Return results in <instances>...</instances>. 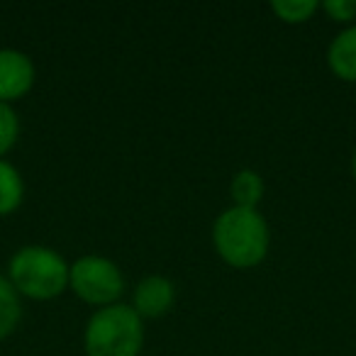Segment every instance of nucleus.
<instances>
[{
    "instance_id": "f257e3e1",
    "label": "nucleus",
    "mask_w": 356,
    "mask_h": 356,
    "mask_svg": "<svg viewBox=\"0 0 356 356\" xmlns=\"http://www.w3.org/2000/svg\"><path fill=\"white\" fill-rule=\"evenodd\" d=\"M213 244L218 257L234 268L261 264L271 247L268 222L259 210L227 208L213 225Z\"/></svg>"
},
{
    "instance_id": "f03ea898",
    "label": "nucleus",
    "mask_w": 356,
    "mask_h": 356,
    "mask_svg": "<svg viewBox=\"0 0 356 356\" xmlns=\"http://www.w3.org/2000/svg\"><path fill=\"white\" fill-rule=\"evenodd\" d=\"M69 268L59 252L30 244L13 254L8 264V281L22 298L54 300L69 288Z\"/></svg>"
},
{
    "instance_id": "7ed1b4c3",
    "label": "nucleus",
    "mask_w": 356,
    "mask_h": 356,
    "mask_svg": "<svg viewBox=\"0 0 356 356\" xmlns=\"http://www.w3.org/2000/svg\"><path fill=\"white\" fill-rule=\"evenodd\" d=\"M83 346L86 356H139L144 346V320L124 302L100 307L86 325Z\"/></svg>"
},
{
    "instance_id": "20e7f679",
    "label": "nucleus",
    "mask_w": 356,
    "mask_h": 356,
    "mask_svg": "<svg viewBox=\"0 0 356 356\" xmlns=\"http://www.w3.org/2000/svg\"><path fill=\"white\" fill-rule=\"evenodd\" d=\"M69 288L83 302L100 310L120 302V296L124 293V278L115 261L100 254H86L71 264Z\"/></svg>"
},
{
    "instance_id": "39448f33",
    "label": "nucleus",
    "mask_w": 356,
    "mask_h": 356,
    "mask_svg": "<svg viewBox=\"0 0 356 356\" xmlns=\"http://www.w3.org/2000/svg\"><path fill=\"white\" fill-rule=\"evenodd\" d=\"M35 86V64L25 51L0 49V103L25 98Z\"/></svg>"
},
{
    "instance_id": "423d86ee",
    "label": "nucleus",
    "mask_w": 356,
    "mask_h": 356,
    "mask_svg": "<svg viewBox=\"0 0 356 356\" xmlns=\"http://www.w3.org/2000/svg\"><path fill=\"white\" fill-rule=\"evenodd\" d=\"M176 302V288L166 276H147L134 286L132 293V310L142 320H156L163 317Z\"/></svg>"
},
{
    "instance_id": "0eeeda50",
    "label": "nucleus",
    "mask_w": 356,
    "mask_h": 356,
    "mask_svg": "<svg viewBox=\"0 0 356 356\" xmlns=\"http://www.w3.org/2000/svg\"><path fill=\"white\" fill-rule=\"evenodd\" d=\"M327 66L337 79L356 83V25H349L327 47Z\"/></svg>"
},
{
    "instance_id": "6e6552de",
    "label": "nucleus",
    "mask_w": 356,
    "mask_h": 356,
    "mask_svg": "<svg viewBox=\"0 0 356 356\" xmlns=\"http://www.w3.org/2000/svg\"><path fill=\"white\" fill-rule=\"evenodd\" d=\"M229 195H232L234 208L257 210L264 198V178L254 168H242L229 181Z\"/></svg>"
},
{
    "instance_id": "1a4fd4ad",
    "label": "nucleus",
    "mask_w": 356,
    "mask_h": 356,
    "mask_svg": "<svg viewBox=\"0 0 356 356\" xmlns=\"http://www.w3.org/2000/svg\"><path fill=\"white\" fill-rule=\"evenodd\" d=\"M25 198V181L10 161L0 159V218L15 213Z\"/></svg>"
},
{
    "instance_id": "9d476101",
    "label": "nucleus",
    "mask_w": 356,
    "mask_h": 356,
    "mask_svg": "<svg viewBox=\"0 0 356 356\" xmlns=\"http://www.w3.org/2000/svg\"><path fill=\"white\" fill-rule=\"evenodd\" d=\"M22 320L20 293L13 288L6 276H0V341L8 339Z\"/></svg>"
},
{
    "instance_id": "9b49d317",
    "label": "nucleus",
    "mask_w": 356,
    "mask_h": 356,
    "mask_svg": "<svg viewBox=\"0 0 356 356\" xmlns=\"http://www.w3.org/2000/svg\"><path fill=\"white\" fill-rule=\"evenodd\" d=\"M317 10H320V3L315 0H273L271 3V13L286 25L307 22Z\"/></svg>"
},
{
    "instance_id": "f8f14e48",
    "label": "nucleus",
    "mask_w": 356,
    "mask_h": 356,
    "mask_svg": "<svg viewBox=\"0 0 356 356\" xmlns=\"http://www.w3.org/2000/svg\"><path fill=\"white\" fill-rule=\"evenodd\" d=\"M17 137H20V118L13 105L0 103V159L15 147Z\"/></svg>"
},
{
    "instance_id": "ddd939ff",
    "label": "nucleus",
    "mask_w": 356,
    "mask_h": 356,
    "mask_svg": "<svg viewBox=\"0 0 356 356\" xmlns=\"http://www.w3.org/2000/svg\"><path fill=\"white\" fill-rule=\"evenodd\" d=\"M322 10L327 13L330 20L349 25L356 20V0H327V3H322Z\"/></svg>"
},
{
    "instance_id": "4468645a",
    "label": "nucleus",
    "mask_w": 356,
    "mask_h": 356,
    "mask_svg": "<svg viewBox=\"0 0 356 356\" xmlns=\"http://www.w3.org/2000/svg\"><path fill=\"white\" fill-rule=\"evenodd\" d=\"M351 173H354V178H356V149H354V156H351Z\"/></svg>"
}]
</instances>
